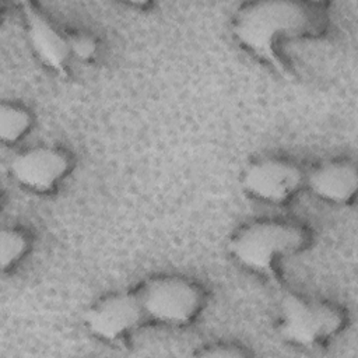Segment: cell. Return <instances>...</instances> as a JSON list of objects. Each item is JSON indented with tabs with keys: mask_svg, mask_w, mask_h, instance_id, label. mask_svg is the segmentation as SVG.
<instances>
[{
	"mask_svg": "<svg viewBox=\"0 0 358 358\" xmlns=\"http://www.w3.org/2000/svg\"><path fill=\"white\" fill-rule=\"evenodd\" d=\"M324 24V10L317 3L255 1L243 4L235 13L232 32L246 50L284 70L281 45L320 35Z\"/></svg>",
	"mask_w": 358,
	"mask_h": 358,
	"instance_id": "6da1fadb",
	"label": "cell"
},
{
	"mask_svg": "<svg viewBox=\"0 0 358 358\" xmlns=\"http://www.w3.org/2000/svg\"><path fill=\"white\" fill-rule=\"evenodd\" d=\"M308 243L309 235L299 224L266 218L236 229L229 241V250L243 267L270 274L280 262L299 253Z\"/></svg>",
	"mask_w": 358,
	"mask_h": 358,
	"instance_id": "7a4b0ae2",
	"label": "cell"
},
{
	"mask_svg": "<svg viewBox=\"0 0 358 358\" xmlns=\"http://www.w3.org/2000/svg\"><path fill=\"white\" fill-rule=\"evenodd\" d=\"M147 320L165 326L192 323L206 305L199 282L178 274L155 275L136 289Z\"/></svg>",
	"mask_w": 358,
	"mask_h": 358,
	"instance_id": "3957f363",
	"label": "cell"
},
{
	"mask_svg": "<svg viewBox=\"0 0 358 358\" xmlns=\"http://www.w3.org/2000/svg\"><path fill=\"white\" fill-rule=\"evenodd\" d=\"M345 326L344 310L329 301L288 294L280 303L278 331L299 347H315L340 334Z\"/></svg>",
	"mask_w": 358,
	"mask_h": 358,
	"instance_id": "277c9868",
	"label": "cell"
},
{
	"mask_svg": "<svg viewBox=\"0 0 358 358\" xmlns=\"http://www.w3.org/2000/svg\"><path fill=\"white\" fill-rule=\"evenodd\" d=\"M306 172L294 161L266 157L250 162L242 175V186L256 200L282 204L305 187Z\"/></svg>",
	"mask_w": 358,
	"mask_h": 358,
	"instance_id": "5b68a950",
	"label": "cell"
},
{
	"mask_svg": "<svg viewBox=\"0 0 358 358\" xmlns=\"http://www.w3.org/2000/svg\"><path fill=\"white\" fill-rule=\"evenodd\" d=\"M147 322L136 291L108 294L94 302L84 315V323L95 337L116 343Z\"/></svg>",
	"mask_w": 358,
	"mask_h": 358,
	"instance_id": "8992f818",
	"label": "cell"
},
{
	"mask_svg": "<svg viewBox=\"0 0 358 358\" xmlns=\"http://www.w3.org/2000/svg\"><path fill=\"white\" fill-rule=\"evenodd\" d=\"M71 168L70 154L56 145H38L24 150L10 164V172L15 182L36 193L55 190L69 176Z\"/></svg>",
	"mask_w": 358,
	"mask_h": 358,
	"instance_id": "52a82bcc",
	"label": "cell"
},
{
	"mask_svg": "<svg viewBox=\"0 0 358 358\" xmlns=\"http://www.w3.org/2000/svg\"><path fill=\"white\" fill-rule=\"evenodd\" d=\"M27 35L36 57L53 71H64L71 62L67 34L62 32L32 3H22Z\"/></svg>",
	"mask_w": 358,
	"mask_h": 358,
	"instance_id": "ba28073f",
	"label": "cell"
},
{
	"mask_svg": "<svg viewBox=\"0 0 358 358\" xmlns=\"http://www.w3.org/2000/svg\"><path fill=\"white\" fill-rule=\"evenodd\" d=\"M305 187L331 204H348L358 187L357 165L350 159H329L306 172Z\"/></svg>",
	"mask_w": 358,
	"mask_h": 358,
	"instance_id": "9c48e42d",
	"label": "cell"
},
{
	"mask_svg": "<svg viewBox=\"0 0 358 358\" xmlns=\"http://www.w3.org/2000/svg\"><path fill=\"white\" fill-rule=\"evenodd\" d=\"M34 116L31 110L17 102H1L0 105V138L6 144H14L24 138L31 130Z\"/></svg>",
	"mask_w": 358,
	"mask_h": 358,
	"instance_id": "30bf717a",
	"label": "cell"
},
{
	"mask_svg": "<svg viewBox=\"0 0 358 358\" xmlns=\"http://www.w3.org/2000/svg\"><path fill=\"white\" fill-rule=\"evenodd\" d=\"M29 249L28 235L15 227H7L0 234V260L3 271L13 268L27 255Z\"/></svg>",
	"mask_w": 358,
	"mask_h": 358,
	"instance_id": "8fae6325",
	"label": "cell"
},
{
	"mask_svg": "<svg viewBox=\"0 0 358 358\" xmlns=\"http://www.w3.org/2000/svg\"><path fill=\"white\" fill-rule=\"evenodd\" d=\"M67 38H69L71 60H77L81 63H90L98 56L99 43L92 34L76 31V32L67 34Z\"/></svg>",
	"mask_w": 358,
	"mask_h": 358,
	"instance_id": "7c38bea8",
	"label": "cell"
},
{
	"mask_svg": "<svg viewBox=\"0 0 358 358\" xmlns=\"http://www.w3.org/2000/svg\"><path fill=\"white\" fill-rule=\"evenodd\" d=\"M200 355L204 357H243L246 355V351H242L241 347L220 344V345H211L207 347L200 352Z\"/></svg>",
	"mask_w": 358,
	"mask_h": 358,
	"instance_id": "4fadbf2b",
	"label": "cell"
}]
</instances>
